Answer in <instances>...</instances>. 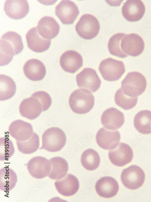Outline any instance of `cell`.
Segmentation results:
<instances>
[{"instance_id":"cell-25","label":"cell","mask_w":151,"mask_h":202,"mask_svg":"<svg viewBox=\"0 0 151 202\" xmlns=\"http://www.w3.org/2000/svg\"><path fill=\"white\" fill-rule=\"evenodd\" d=\"M51 168L48 177L54 180H58L64 177L69 169L68 164L66 161L60 157H55L50 160Z\"/></svg>"},{"instance_id":"cell-12","label":"cell","mask_w":151,"mask_h":202,"mask_svg":"<svg viewBox=\"0 0 151 202\" xmlns=\"http://www.w3.org/2000/svg\"><path fill=\"white\" fill-rule=\"evenodd\" d=\"M121 47L127 55L137 57L143 51L144 43L141 37L135 33L126 35L122 40Z\"/></svg>"},{"instance_id":"cell-29","label":"cell","mask_w":151,"mask_h":202,"mask_svg":"<svg viewBox=\"0 0 151 202\" xmlns=\"http://www.w3.org/2000/svg\"><path fill=\"white\" fill-rule=\"evenodd\" d=\"M16 144L18 150L25 154H30L37 151L40 146V139L39 136L34 132L31 137L24 141H16Z\"/></svg>"},{"instance_id":"cell-4","label":"cell","mask_w":151,"mask_h":202,"mask_svg":"<svg viewBox=\"0 0 151 202\" xmlns=\"http://www.w3.org/2000/svg\"><path fill=\"white\" fill-rule=\"evenodd\" d=\"M100 29L98 20L94 16L89 14L82 15L75 26L78 35L86 40H91L96 37Z\"/></svg>"},{"instance_id":"cell-20","label":"cell","mask_w":151,"mask_h":202,"mask_svg":"<svg viewBox=\"0 0 151 202\" xmlns=\"http://www.w3.org/2000/svg\"><path fill=\"white\" fill-rule=\"evenodd\" d=\"M8 130L10 135L19 141L28 140L34 133L31 124L20 119L13 121L9 127Z\"/></svg>"},{"instance_id":"cell-13","label":"cell","mask_w":151,"mask_h":202,"mask_svg":"<svg viewBox=\"0 0 151 202\" xmlns=\"http://www.w3.org/2000/svg\"><path fill=\"white\" fill-rule=\"evenodd\" d=\"M83 60L81 55L76 51L69 50L61 55L59 64L62 68L66 72L74 74L82 66Z\"/></svg>"},{"instance_id":"cell-23","label":"cell","mask_w":151,"mask_h":202,"mask_svg":"<svg viewBox=\"0 0 151 202\" xmlns=\"http://www.w3.org/2000/svg\"><path fill=\"white\" fill-rule=\"evenodd\" d=\"M23 71L25 76L33 81L42 80L46 73L44 64L36 59H31L27 61L24 66Z\"/></svg>"},{"instance_id":"cell-6","label":"cell","mask_w":151,"mask_h":202,"mask_svg":"<svg viewBox=\"0 0 151 202\" xmlns=\"http://www.w3.org/2000/svg\"><path fill=\"white\" fill-rule=\"evenodd\" d=\"M143 171L139 166L131 165L122 171L120 179L124 185L130 190H135L143 185L145 179Z\"/></svg>"},{"instance_id":"cell-35","label":"cell","mask_w":151,"mask_h":202,"mask_svg":"<svg viewBox=\"0 0 151 202\" xmlns=\"http://www.w3.org/2000/svg\"><path fill=\"white\" fill-rule=\"evenodd\" d=\"M37 98L42 105V112L46 111L51 105L52 101L50 95L43 91H39L34 93L31 96Z\"/></svg>"},{"instance_id":"cell-21","label":"cell","mask_w":151,"mask_h":202,"mask_svg":"<svg viewBox=\"0 0 151 202\" xmlns=\"http://www.w3.org/2000/svg\"><path fill=\"white\" fill-rule=\"evenodd\" d=\"M54 184L58 192L63 196L66 197L76 194L79 187L78 179L70 174H68L63 178L56 180Z\"/></svg>"},{"instance_id":"cell-2","label":"cell","mask_w":151,"mask_h":202,"mask_svg":"<svg viewBox=\"0 0 151 202\" xmlns=\"http://www.w3.org/2000/svg\"><path fill=\"white\" fill-rule=\"evenodd\" d=\"M146 85L145 77L139 72L133 71L128 73L122 81L121 88L125 95L135 97L144 92Z\"/></svg>"},{"instance_id":"cell-27","label":"cell","mask_w":151,"mask_h":202,"mask_svg":"<svg viewBox=\"0 0 151 202\" xmlns=\"http://www.w3.org/2000/svg\"><path fill=\"white\" fill-rule=\"evenodd\" d=\"M16 87L13 80L10 77L3 75H0V100L5 101L15 94Z\"/></svg>"},{"instance_id":"cell-24","label":"cell","mask_w":151,"mask_h":202,"mask_svg":"<svg viewBox=\"0 0 151 202\" xmlns=\"http://www.w3.org/2000/svg\"><path fill=\"white\" fill-rule=\"evenodd\" d=\"M133 124L136 130L143 134L151 133V111L143 110L138 112L135 116Z\"/></svg>"},{"instance_id":"cell-16","label":"cell","mask_w":151,"mask_h":202,"mask_svg":"<svg viewBox=\"0 0 151 202\" xmlns=\"http://www.w3.org/2000/svg\"><path fill=\"white\" fill-rule=\"evenodd\" d=\"M101 122L106 128L115 130L120 128L124 122L123 113L115 108L105 110L101 116Z\"/></svg>"},{"instance_id":"cell-31","label":"cell","mask_w":151,"mask_h":202,"mask_svg":"<svg viewBox=\"0 0 151 202\" xmlns=\"http://www.w3.org/2000/svg\"><path fill=\"white\" fill-rule=\"evenodd\" d=\"M0 66H4L8 64L12 60L13 56L17 53L13 46L7 41L1 39Z\"/></svg>"},{"instance_id":"cell-10","label":"cell","mask_w":151,"mask_h":202,"mask_svg":"<svg viewBox=\"0 0 151 202\" xmlns=\"http://www.w3.org/2000/svg\"><path fill=\"white\" fill-rule=\"evenodd\" d=\"M27 169L33 177L37 179L48 176L51 168L50 161L46 158L40 156L31 159L27 164Z\"/></svg>"},{"instance_id":"cell-28","label":"cell","mask_w":151,"mask_h":202,"mask_svg":"<svg viewBox=\"0 0 151 202\" xmlns=\"http://www.w3.org/2000/svg\"><path fill=\"white\" fill-rule=\"evenodd\" d=\"M81 161L85 169L93 171L99 166L100 158L98 152L93 149L89 148L84 151L82 153Z\"/></svg>"},{"instance_id":"cell-19","label":"cell","mask_w":151,"mask_h":202,"mask_svg":"<svg viewBox=\"0 0 151 202\" xmlns=\"http://www.w3.org/2000/svg\"><path fill=\"white\" fill-rule=\"evenodd\" d=\"M95 189L100 196L110 198L117 194L119 186L117 180L110 176H104L100 178L96 183Z\"/></svg>"},{"instance_id":"cell-14","label":"cell","mask_w":151,"mask_h":202,"mask_svg":"<svg viewBox=\"0 0 151 202\" xmlns=\"http://www.w3.org/2000/svg\"><path fill=\"white\" fill-rule=\"evenodd\" d=\"M145 11L143 2L140 0H128L123 6L122 15L127 21L135 22L142 18Z\"/></svg>"},{"instance_id":"cell-7","label":"cell","mask_w":151,"mask_h":202,"mask_svg":"<svg viewBox=\"0 0 151 202\" xmlns=\"http://www.w3.org/2000/svg\"><path fill=\"white\" fill-rule=\"evenodd\" d=\"M78 87L89 90L92 92L100 88L101 81L96 71L90 68H84L76 77Z\"/></svg>"},{"instance_id":"cell-3","label":"cell","mask_w":151,"mask_h":202,"mask_svg":"<svg viewBox=\"0 0 151 202\" xmlns=\"http://www.w3.org/2000/svg\"><path fill=\"white\" fill-rule=\"evenodd\" d=\"M66 141V134L61 129L57 127H50L42 135V145L40 149L56 152L63 147Z\"/></svg>"},{"instance_id":"cell-1","label":"cell","mask_w":151,"mask_h":202,"mask_svg":"<svg viewBox=\"0 0 151 202\" xmlns=\"http://www.w3.org/2000/svg\"><path fill=\"white\" fill-rule=\"evenodd\" d=\"M69 103L70 108L74 112L84 114L89 112L93 108L95 98L90 91L80 88L75 90L71 94Z\"/></svg>"},{"instance_id":"cell-32","label":"cell","mask_w":151,"mask_h":202,"mask_svg":"<svg viewBox=\"0 0 151 202\" xmlns=\"http://www.w3.org/2000/svg\"><path fill=\"white\" fill-rule=\"evenodd\" d=\"M114 98L116 104L125 110H129L133 108L138 101L137 97H131L125 95L121 88L116 91Z\"/></svg>"},{"instance_id":"cell-11","label":"cell","mask_w":151,"mask_h":202,"mask_svg":"<svg viewBox=\"0 0 151 202\" xmlns=\"http://www.w3.org/2000/svg\"><path fill=\"white\" fill-rule=\"evenodd\" d=\"M120 135L117 130H109L102 127L99 130L96 136L98 145L106 150H111L116 147L119 144Z\"/></svg>"},{"instance_id":"cell-8","label":"cell","mask_w":151,"mask_h":202,"mask_svg":"<svg viewBox=\"0 0 151 202\" xmlns=\"http://www.w3.org/2000/svg\"><path fill=\"white\" fill-rule=\"evenodd\" d=\"M79 14L77 5L69 0H62L55 8V14L62 24H73Z\"/></svg>"},{"instance_id":"cell-33","label":"cell","mask_w":151,"mask_h":202,"mask_svg":"<svg viewBox=\"0 0 151 202\" xmlns=\"http://www.w3.org/2000/svg\"><path fill=\"white\" fill-rule=\"evenodd\" d=\"M15 149L12 141L6 137L0 138V160L9 159L13 155Z\"/></svg>"},{"instance_id":"cell-34","label":"cell","mask_w":151,"mask_h":202,"mask_svg":"<svg viewBox=\"0 0 151 202\" xmlns=\"http://www.w3.org/2000/svg\"><path fill=\"white\" fill-rule=\"evenodd\" d=\"M1 39L5 40L10 43L14 48L17 55L22 51L24 46L22 38L17 33L12 31L7 32L2 36Z\"/></svg>"},{"instance_id":"cell-9","label":"cell","mask_w":151,"mask_h":202,"mask_svg":"<svg viewBox=\"0 0 151 202\" xmlns=\"http://www.w3.org/2000/svg\"><path fill=\"white\" fill-rule=\"evenodd\" d=\"M108 157L111 163L118 167H122L130 162L133 157L131 147L126 143L120 142L114 149L109 151Z\"/></svg>"},{"instance_id":"cell-26","label":"cell","mask_w":151,"mask_h":202,"mask_svg":"<svg viewBox=\"0 0 151 202\" xmlns=\"http://www.w3.org/2000/svg\"><path fill=\"white\" fill-rule=\"evenodd\" d=\"M16 173L12 169L4 167L0 170V189L9 191L14 188L18 180Z\"/></svg>"},{"instance_id":"cell-17","label":"cell","mask_w":151,"mask_h":202,"mask_svg":"<svg viewBox=\"0 0 151 202\" xmlns=\"http://www.w3.org/2000/svg\"><path fill=\"white\" fill-rule=\"evenodd\" d=\"M19 111L22 116L33 120L40 114L42 111V105L37 98L31 96L22 101L19 107Z\"/></svg>"},{"instance_id":"cell-5","label":"cell","mask_w":151,"mask_h":202,"mask_svg":"<svg viewBox=\"0 0 151 202\" xmlns=\"http://www.w3.org/2000/svg\"><path fill=\"white\" fill-rule=\"evenodd\" d=\"M98 69L103 79L110 81L118 80L125 71L122 61L111 58L102 60Z\"/></svg>"},{"instance_id":"cell-15","label":"cell","mask_w":151,"mask_h":202,"mask_svg":"<svg viewBox=\"0 0 151 202\" xmlns=\"http://www.w3.org/2000/svg\"><path fill=\"white\" fill-rule=\"evenodd\" d=\"M4 10L9 18L19 20L27 15L29 11V6L27 0H8L4 3Z\"/></svg>"},{"instance_id":"cell-18","label":"cell","mask_w":151,"mask_h":202,"mask_svg":"<svg viewBox=\"0 0 151 202\" xmlns=\"http://www.w3.org/2000/svg\"><path fill=\"white\" fill-rule=\"evenodd\" d=\"M26 38L28 47L35 52L41 53L47 50L51 45V40L45 39L42 37L36 27L28 31Z\"/></svg>"},{"instance_id":"cell-30","label":"cell","mask_w":151,"mask_h":202,"mask_svg":"<svg viewBox=\"0 0 151 202\" xmlns=\"http://www.w3.org/2000/svg\"><path fill=\"white\" fill-rule=\"evenodd\" d=\"M126 35L123 33H118L113 35L109 39L108 48L111 54L121 58L128 56L123 51L121 47L122 40Z\"/></svg>"},{"instance_id":"cell-22","label":"cell","mask_w":151,"mask_h":202,"mask_svg":"<svg viewBox=\"0 0 151 202\" xmlns=\"http://www.w3.org/2000/svg\"><path fill=\"white\" fill-rule=\"evenodd\" d=\"M37 31L44 38L51 40L55 38L58 34L60 26L53 17L45 16L38 22L37 26Z\"/></svg>"}]
</instances>
